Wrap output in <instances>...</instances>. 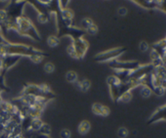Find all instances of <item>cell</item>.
<instances>
[{"mask_svg":"<svg viewBox=\"0 0 166 138\" xmlns=\"http://www.w3.org/2000/svg\"><path fill=\"white\" fill-rule=\"evenodd\" d=\"M92 111L94 114L97 115H103L106 116L110 114V109L105 106L102 105L101 103H93L92 107Z\"/></svg>","mask_w":166,"mask_h":138,"instance_id":"1","label":"cell"},{"mask_svg":"<svg viewBox=\"0 0 166 138\" xmlns=\"http://www.w3.org/2000/svg\"><path fill=\"white\" fill-rule=\"evenodd\" d=\"M91 128V124L88 121H83L80 122L78 127V131L81 135H84L87 132H88Z\"/></svg>","mask_w":166,"mask_h":138,"instance_id":"2","label":"cell"},{"mask_svg":"<svg viewBox=\"0 0 166 138\" xmlns=\"http://www.w3.org/2000/svg\"><path fill=\"white\" fill-rule=\"evenodd\" d=\"M78 87L83 92H87L91 87V82L88 79H83L81 82H77Z\"/></svg>","mask_w":166,"mask_h":138,"instance_id":"3","label":"cell"},{"mask_svg":"<svg viewBox=\"0 0 166 138\" xmlns=\"http://www.w3.org/2000/svg\"><path fill=\"white\" fill-rule=\"evenodd\" d=\"M77 79L78 74L76 72H75L73 70H70L66 73V80L68 82H70V83L77 82Z\"/></svg>","mask_w":166,"mask_h":138,"instance_id":"4","label":"cell"},{"mask_svg":"<svg viewBox=\"0 0 166 138\" xmlns=\"http://www.w3.org/2000/svg\"><path fill=\"white\" fill-rule=\"evenodd\" d=\"M47 44L51 48H54L58 46L59 44H60V41L59 39L54 36H49L47 39Z\"/></svg>","mask_w":166,"mask_h":138,"instance_id":"5","label":"cell"},{"mask_svg":"<svg viewBox=\"0 0 166 138\" xmlns=\"http://www.w3.org/2000/svg\"><path fill=\"white\" fill-rule=\"evenodd\" d=\"M62 16L64 19H68V20H72L74 17V12L72 10L68 8H64L62 11Z\"/></svg>","mask_w":166,"mask_h":138,"instance_id":"6","label":"cell"},{"mask_svg":"<svg viewBox=\"0 0 166 138\" xmlns=\"http://www.w3.org/2000/svg\"><path fill=\"white\" fill-rule=\"evenodd\" d=\"M42 125H43V122L40 119H33L31 123V128L33 130H40Z\"/></svg>","mask_w":166,"mask_h":138,"instance_id":"7","label":"cell"},{"mask_svg":"<svg viewBox=\"0 0 166 138\" xmlns=\"http://www.w3.org/2000/svg\"><path fill=\"white\" fill-rule=\"evenodd\" d=\"M93 24H94V23H93V20H92L91 18L86 17L84 18V19H83L82 21H81V25H82V27H83L85 30L88 29L89 27H91L92 25H93Z\"/></svg>","mask_w":166,"mask_h":138,"instance_id":"8","label":"cell"},{"mask_svg":"<svg viewBox=\"0 0 166 138\" xmlns=\"http://www.w3.org/2000/svg\"><path fill=\"white\" fill-rule=\"evenodd\" d=\"M55 70V65L52 62H47L44 65V70L45 73H52Z\"/></svg>","mask_w":166,"mask_h":138,"instance_id":"9","label":"cell"},{"mask_svg":"<svg viewBox=\"0 0 166 138\" xmlns=\"http://www.w3.org/2000/svg\"><path fill=\"white\" fill-rule=\"evenodd\" d=\"M128 134H129V131L125 127H121L118 130V135L120 138H126L128 136Z\"/></svg>","mask_w":166,"mask_h":138,"instance_id":"10","label":"cell"},{"mask_svg":"<svg viewBox=\"0 0 166 138\" xmlns=\"http://www.w3.org/2000/svg\"><path fill=\"white\" fill-rule=\"evenodd\" d=\"M119 100H122V102H125V103H127V102H129V101L131 100V91H126L125 93H123V94H122V95L120 96Z\"/></svg>","mask_w":166,"mask_h":138,"instance_id":"11","label":"cell"},{"mask_svg":"<svg viewBox=\"0 0 166 138\" xmlns=\"http://www.w3.org/2000/svg\"><path fill=\"white\" fill-rule=\"evenodd\" d=\"M37 21L40 24H45L48 22V17L42 12H39L37 15Z\"/></svg>","mask_w":166,"mask_h":138,"instance_id":"12","label":"cell"},{"mask_svg":"<svg viewBox=\"0 0 166 138\" xmlns=\"http://www.w3.org/2000/svg\"><path fill=\"white\" fill-rule=\"evenodd\" d=\"M86 31L89 35H95L98 33V27L96 24H93L91 27H89Z\"/></svg>","mask_w":166,"mask_h":138,"instance_id":"13","label":"cell"},{"mask_svg":"<svg viewBox=\"0 0 166 138\" xmlns=\"http://www.w3.org/2000/svg\"><path fill=\"white\" fill-rule=\"evenodd\" d=\"M38 90L40 91H42V93H45V94H47L49 92H50V86L46 84H42V85L38 86Z\"/></svg>","mask_w":166,"mask_h":138,"instance_id":"14","label":"cell"},{"mask_svg":"<svg viewBox=\"0 0 166 138\" xmlns=\"http://www.w3.org/2000/svg\"><path fill=\"white\" fill-rule=\"evenodd\" d=\"M71 136V132L70 130L67 129H62L61 132H60V137L61 138H70Z\"/></svg>","mask_w":166,"mask_h":138,"instance_id":"15","label":"cell"},{"mask_svg":"<svg viewBox=\"0 0 166 138\" xmlns=\"http://www.w3.org/2000/svg\"><path fill=\"white\" fill-rule=\"evenodd\" d=\"M128 13V10L127 7H120L118 9V14L120 16H125V15H127Z\"/></svg>","mask_w":166,"mask_h":138,"instance_id":"16","label":"cell"},{"mask_svg":"<svg viewBox=\"0 0 166 138\" xmlns=\"http://www.w3.org/2000/svg\"><path fill=\"white\" fill-rule=\"evenodd\" d=\"M30 58L32 60V62H33L34 63H40L42 61L43 57L39 56V55H33V56H31Z\"/></svg>","mask_w":166,"mask_h":138,"instance_id":"17","label":"cell"},{"mask_svg":"<svg viewBox=\"0 0 166 138\" xmlns=\"http://www.w3.org/2000/svg\"><path fill=\"white\" fill-rule=\"evenodd\" d=\"M140 94H141V95H142L143 97L147 98V97H148L149 95H150L151 92H150V91H149L148 88L143 87V88L141 90V91H140Z\"/></svg>","mask_w":166,"mask_h":138,"instance_id":"18","label":"cell"},{"mask_svg":"<svg viewBox=\"0 0 166 138\" xmlns=\"http://www.w3.org/2000/svg\"><path fill=\"white\" fill-rule=\"evenodd\" d=\"M139 47H140V49L141 50L142 52H145L146 50L148 49V44H147V43H146L145 41H142V42H140Z\"/></svg>","mask_w":166,"mask_h":138,"instance_id":"19","label":"cell"},{"mask_svg":"<svg viewBox=\"0 0 166 138\" xmlns=\"http://www.w3.org/2000/svg\"><path fill=\"white\" fill-rule=\"evenodd\" d=\"M40 130H42V132H45V133H49V132H50V128L46 123H43V125H42Z\"/></svg>","mask_w":166,"mask_h":138,"instance_id":"20","label":"cell"},{"mask_svg":"<svg viewBox=\"0 0 166 138\" xmlns=\"http://www.w3.org/2000/svg\"><path fill=\"white\" fill-rule=\"evenodd\" d=\"M7 18V13L5 11H0V21H4Z\"/></svg>","mask_w":166,"mask_h":138,"instance_id":"21","label":"cell"},{"mask_svg":"<svg viewBox=\"0 0 166 138\" xmlns=\"http://www.w3.org/2000/svg\"><path fill=\"white\" fill-rule=\"evenodd\" d=\"M62 20H63V22H64L65 24H67V25H71V23H72V20H68V19H64V18H62Z\"/></svg>","mask_w":166,"mask_h":138,"instance_id":"22","label":"cell"},{"mask_svg":"<svg viewBox=\"0 0 166 138\" xmlns=\"http://www.w3.org/2000/svg\"><path fill=\"white\" fill-rule=\"evenodd\" d=\"M16 138H23V137H22L21 136H17V137H16Z\"/></svg>","mask_w":166,"mask_h":138,"instance_id":"23","label":"cell"}]
</instances>
